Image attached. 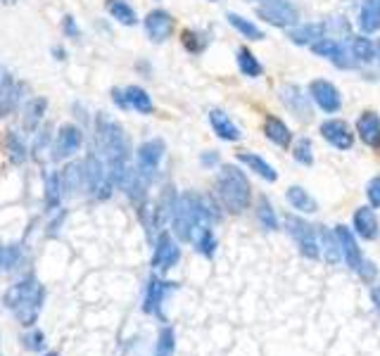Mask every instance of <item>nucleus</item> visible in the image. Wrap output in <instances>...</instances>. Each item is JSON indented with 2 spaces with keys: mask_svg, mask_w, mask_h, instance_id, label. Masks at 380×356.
I'll list each match as a JSON object with an SVG mask.
<instances>
[{
  "mask_svg": "<svg viewBox=\"0 0 380 356\" xmlns=\"http://www.w3.org/2000/svg\"><path fill=\"white\" fill-rule=\"evenodd\" d=\"M214 211L205 199L193 195V192H183L176 197L171 209V224L176 238L183 242H195L202 233L212 231Z\"/></svg>",
  "mask_w": 380,
  "mask_h": 356,
  "instance_id": "nucleus-1",
  "label": "nucleus"
},
{
  "mask_svg": "<svg viewBox=\"0 0 380 356\" xmlns=\"http://www.w3.org/2000/svg\"><path fill=\"white\" fill-rule=\"evenodd\" d=\"M46 292L33 276H26L17 281L12 288L5 292V306L15 313V318L22 325H33L38 320L41 306H43Z\"/></svg>",
  "mask_w": 380,
  "mask_h": 356,
  "instance_id": "nucleus-2",
  "label": "nucleus"
},
{
  "mask_svg": "<svg viewBox=\"0 0 380 356\" xmlns=\"http://www.w3.org/2000/svg\"><path fill=\"white\" fill-rule=\"evenodd\" d=\"M216 195L228 211L243 214L252 202V188L243 169L233 164H223L219 176H216Z\"/></svg>",
  "mask_w": 380,
  "mask_h": 356,
  "instance_id": "nucleus-3",
  "label": "nucleus"
},
{
  "mask_svg": "<svg viewBox=\"0 0 380 356\" xmlns=\"http://www.w3.org/2000/svg\"><path fill=\"white\" fill-rule=\"evenodd\" d=\"M83 167H86V190L97 199H107L112 195V188H115L107 162L93 150V152L86 157Z\"/></svg>",
  "mask_w": 380,
  "mask_h": 356,
  "instance_id": "nucleus-4",
  "label": "nucleus"
},
{
  "mask_svg": "<svg viewBox=\"0 0 380 356\" xmlns=\"http://www.w3.org/2000/svg\"><path fill=\"white\" fill-rule=\"evenodd\" d=\"M162 157H164V140L162 138L145 140L143 145L136 150V174L145 185H150L154 181Z\"/></svg>",
  "mask_w": 380,
  "mask_h": 356,
  "instance_id": "nucleus-5",
  "label": "nucleus"
},
{
  "mask_svg": "<svg viewBox=\"0 0 380 356\" xmlns=\"http://www.w3.org/2000/svg\"><path fill=\"white\" fill-rule=\"evenodd\" d=\"M285 226L295 245H297L300 254L307 256V259H319V231L314 226H309L305 219L292 216V214L285 216Z\"/></svg>",
  "mask_w": 380,
  "mask_h": 356,
  "instance_id": "nucleus-6",
  "label": "nucleus"
},
{
  "mask_svg": "<svg viewBox=\"0 0 380 356\" xmlns=\"http://www.w3.org/2000/svg\"><path fill=\"white\" fill-rule=\"evenodd\" d=\"M257 17L264 19L266 24H271V26L285 28L297 21V10H295L287 0H271V3L257 7Z\"/></svg>",
  "mask_w": 380,
  "mask_h": 356,
  "instance_id": "nucleus-7",
  "label": "nucleus"
},
{
  "mask_svg": "<svg viewBox=\"0 0 380 356\" xmlns=\"http://www.w3.org/2000/svg\"><path fill=\"white\" fill-rule=\"evenodd\" d=\"M312 53L323 57V60H330L337 69H354L357 67L354 55H352V53L347 55V48H344L342 43L335 41V38H323L319 43H314Z\"/></svg>",
  "mask_w": 380,
  "mask_h": 356,
  "instance_id": "nucleus-8",
  "label": "nucleus"
},
{
  "mask_svg": "<svg viewBox=\"0 0 380 356\" xmlns=\"http://www.w3.org/2000/svg\"><path fill=\"white\" fill-rule=\"evenodd\" d=\"M309 98H312L326 114H335L342 107L340 90L330 81H326V78H314V81L309 83Z\"/></svg>",
  "mask_w": 380,
  "mask_h": 356,
  "instance_id": "nucleus-9",
  "label": "nucleus"
},
{
  "mask_svg": "<svg viewBox=\"0 0 380 356\" xmlns=\"http://www.w3.org/2000/svg\"><path fill=\"white\" fill-rule=\"evenodd\" d=\"M181 259V247L169 233H159L157 242H154V254H152V268L164 273V271L174 268Z\"/></svg>",
  "mask_w": 380,
  "mask_h": 356,
  "instance_id": "nucleus-10",
  "label": "nucleus"
},
{
  "mask_svg": "<svg viewBox=\"0 0 380 356\" xmlns=\"http://www.w3.org/2000/svg\"><path fill=\"white\" fill-rule=\"evenodd\" d=\"M278 95H280V103H283L297 119H302V121L312 119L314 112H312V105H309V95L300 88V85H295V83L280 85Z\"/></svg>",
  "mask_w": 380,
  "mask_h": 356,
  "instance_id": "nucleus-11",
  "label": "nucleus"
},
{
  "mask_svg": "<svg viewBox=\"0 0 380 356\" xmlns=\"http://www.w3.org/2000/svg\"><path fill=\"white\" fill-rule=\"evenodd\" d=\"M83 145V131L76 124H65L60 128L58 138H55L53 157L55 159H67V157L76 155Z\"/></svg>",
  "mask_w": 380,
  "mask_h": 356,
  "instance_id": "nucleus-12",
  "label": "nucleus"
},
{
  "mask_svg": "<svg viewBox=\"0 0 380 356\" xmlns=\"http://www.w3.org/2000/svg\"><path fill=\"white\" fill-rule=\"evenodd\" d=\"M319 131L323 135V140H328L335 150H342L344 152V150L354 145V133H352V128L344 119H326Z\"/></svg>",
  "mask_w": 380,
  "mask_h": 356,
  "instance_id": "nucleus-13",
  "label": "nucleus"
},
{
  "mask_svg": "<svg viewBox=\"0 0 380 356\" xmlns=\"http://www.w3.org/2000/svg\"><path fill=\"white\" fill-rule=\"evenodd\" d=\"M143 24H145L147 38H150L152 43H164L167 38H171L176 21L167 10H152V12H147Z\"/></svg>",
  "mask_w": 380,
  "mask_h": 356,
  "instance_id": "nucleus-14",
  "label": "nucleus"
},
{
  "mask_svg": "<svg viewBox=\"0 0 380 356\" xmlns=\"http://www.w3.org/2000/svg\"><path fill=\"white\" fill-rule=\"evenodd\" d=\"M335 238H337V245H340L342 259L347 261V266L352 271H357L359 266H361L364 254H361V249H359V245H357L354 233H352L347 226H335Z\"/></svg>",
  "mask_w": 380,
  "mask_h": 356,
  "instance_id": "nucleus-15",
  "label": "nucleus"
},
{
  "mask_svg": "<svg viewBox=\"0 0 380 356\" xmlns=\"http://www.w3.org/2000/svg\"><path fill=\"white\" fill-rule=\"evenodd\" d=\"M357 133L364 145L371 150H380V117L373 110H364L357 119Z\"/></svg>",
  "mask_w": 380,
  "mask_h": 356,
  "instance_id": "nucleus-16",
  "label": "nucleus"
},
{
  "mask_svg": "<svg viewBox=\"0 0 380 356\" xmlns=\"http://www.w3.org/2000/svg\"><path fill=\"white\" fill-rule=\"evenodd\" d=\"M174 290H176V283L150 278V283H147V295H145V311L154 313V316H162V304H164V299L171 295Z\"/></svg>",
  "mask_w": 380,
  "mask_h": 356,
  "instance_id": "nucleus-17",
  "label": "nucleus"
},
{
  "mask_svg": "<svg viewBox=\"0 0 380 356\" xmlns=\"http://www.w3.org/2000/svg\"><path fill=\"white\" fill-rule=\"evenodd\" d=\"M209 124H212L214 133L219 135L221 140L238 142V140L243 138V133H241V128H238V124L223 110H216V107H214V110H209Z\"/></svg>",
  "mask_w": 380,
  "mask_h": 356,
  "instance_id": "nucleus-18",
  "label": "nucleus"
},
{
  "mask_svg": "<svg viewBox=\"0 0 380 356\" xmlns=\"http://www.w3.org/2000/svg\"><path fill=\"white\" fill-rule=\"evenodd\" d=\"M354 231L359 238L364 240H378L380 235V224L373 206H359L354 211Z\"/></svg>",
  "mask_w": 380,
  "mask_h": 356,
  "instance_id": "nucleus-19",
  "label": "nucleus"
},
{
  "mask_svg": "<svg viewBox=\"0 0 380 356\" xmlns=\"http://www.w3.org/2000/svg\"><path fill=\"white\" fill-rule=\"evenodd\" d=\"M287 38L292 43H297V46H314V43L326 38V24H323V21H312V24L292 26L290 31H287Z\"/></svg>",
  "mask_w": 380,
  "mask_h": 356,
  "instance_id": "nucleus-20",
  "label": "nucleus"
},
{
  "mask_svg": "<svg viewBox=\"0 0 380 356\" xmlns=\"http://www.w3.org/2000/svg\"><path fill=\"white\" fill-rule=\"evenodd\" d=\"M285 199L287 204L292 206V209H297L300 214H314L319 211V204H316V199L309 195V192L302 188V185H290L285 192Z\"/></svg>",
  "mask_w": 380,
  "mask_h": 356,
  "instance_id": "nucleus-21",
  "label": "nucleus"
},
{
  "mask_svg": "<svg viewBox=\"0 0 380 356\" xmlns=\"http://www.w3.org/2000/svg\"><path fill=\"white\" fill-rule=\"evenodd\" d=\"M359 28L364 33L380 31V0H364L359 12Z\"/></svg>",
  "mask_w": 380,
  "mask_h": 356,
  "instance_id": "nucleus-22",
  "label": "nucleus"
},
{
  "mask_svg": "<svg viewBox=\"0 0 380 356\" xmlns=\"http://www.w3.org/2000/svg\"><path fill=\"white\" fill-rule=\"evenodd\" d=\"M264 135L278 147H287V145H290V140H292L290 128H287L285 121H280L278 117H266L264 119Z\"/></svg>",
  "mask_w": 380,
  "mask_h": 356,
  "instance_id": "nucleus-23",
  "label": "nucleus"
},
{
  "mask_svg": "<svg viewBox=\"0 0 380 356\" xmlns=\"http://www.w3.org/2000/svg\"><path fill=\"white\" fill-rule=\"evenodd\" d=\"M62 188H65L69 195L86 188V167H83L81 162H72L62 171Z\"/></svg>",
  "mask_w": 380,
  "mask_h": 356,
  "instance_id": "nucleus-24",
  "label": "nucleus"
},
{
  "mask_svg": "<svg viewBox=\"0 0 380 356\" xmlns=\"http://www.w3.org/2000/svg\"><path fill=\"white\" fill-rule=\"evenodd\" d=\"M124 98H126L129 110H136L138 114H152L154 110L152 98L147 95V90L140 88V85H129V88H124Z\"/></svg>",
  "mask_w": 380,
  "mask_h": 356,
  "instance_id": "nucleus-25",
  "label": "nucleus"
},
{
  "mask_svg": "<svg viewBox=\"0 0 380 356\" xmlns=\"http://www.w3.org/2000/svg\"><path fill=\"white\" fill-rule=\"evenodd\" d=\"M238 159H241L245 167H250V171H255L259 178H264V181H269V183L278 181L276 169H273L269 162H264L259 155H255V152H241V155H238Z\"/></svg>",
  "mask_w": 380,
  "mask_h": 356,
  "instance_id": "nucleus-26",
  "label": "nucleus"
},
{
  "mask_svg": "<svg viewBox=\"0 0 380 356\" xmlns=\"http://www.w3.org/2000/svg\"><path fill=\"white\" fill-rule=\"evenodd\" d=\"M352 55H354L357 62L371 64L378 57V46L366 36H352Z\"/></svg>",
  "mask_w": 380,
  "mask_h": 356,
  "instance_id": "nucleus-27",
  "label": "nucleus"
},
{
  "mask_svg": "<svg viewBox=\"0 0 380 356\" xmlns=\"http://www.w3.org/2000/svg\"><path fill=\"white\" fill-rule=\"evenodd\" d=\"M238 69H241L243 76H248V78H257L264 74L262 62L257 60V55L252 53L250 48H238Z\"/></svg>",
  "mask_w": 380,
  "mask_h": 356,
  "instance_id": "nucleus-28",
  "label": "nucleus"
},
{
  "mask_svg": "<svg viewBox=\"0 0 380 356\" xmlns=\"http://www.w3.org/2000/svg\"><path fill=\"white\" fill-rule=\"evenodd\" d=\"M107 12L112 14V19H117L119 24H124V26H136L138 24L136 10H133L126 0H107Z\"/></svg>",
  "mask_w": 380,
  "mask_h": 356,
  "instance_id": "nucleus-29",
  "label": "nucleus"
},
{
  "mask_svg": "<svg viewBox=\"0 0 380 356\" xmlns=\"http://www.w3.org/2000/svg\"><path fill=\"white\" fill-rule=\"evenodd\" d=\"M226 19H228V24L233 26V28H238L245 38H252V41H264V31L259 28L255 21H250V19H245V17H241V14H236V12H228L226 14Z\"/></svg>",
  "mask_w": 380,
  "mask_h": 356,
  "instance_id": "nucleus-30",
  "label": "nucleus"
},
{
  "mask_svg": "<svg viewBox=\"0 0 380 356\" xmlns=\"http://www.w3.org/2000/svg\"><path fill=\"white\" fill-rule=\"evenodd\" d=\"M316 231H319V245H323V252H326V261L337 263L342 254H340V245H337L335 231L328 233V228H323V226H316Z\"/></svg>",
  "mask_w": 380,
  "mask_h": 356,
  "instance_id": "nucleus-31",
  "label": "nucleus"
},
{
  "mask_svg": "<svg viewBox=\"0 0 380 356\" xmlns=\"http://www.w3.org/2000/svg\"><path fill=\"white\" fill-rule=\"evenodd\" d=\"M257 221H259V226H262L264 231H276V228H278L276 211H273L269 197H259V202H257Z\"/></svg>",
  "mask_w": 380,
  "mask_h": 356,
  "instance_id": "nucleus-32",
  "label": "nucleus"
},
{
  "mask_svg": "<svg viewBox=\"0 0 380 356\" xmlns=\"http://www.w3.org/2000/svg\"><path fill=\"white\" fill-rule=\"evenodd\" d=\"M292 157L295 162L302 164V167H312L314 164V155H312V140L309 138H300L292 147Z\"/></svg>",
  "mask_w": 380,
  "mask_h": 356,
  "instance_id": "nucleus-33",
  "label": "nucleus"
},
{
  "mask_svg": "<svg viewBox=\"0 0 380 356\" xmlns=\"http://www.w3.org/2000/svg\"><path fill=\"white\" fill-rule=\"evenodd\" d=\"M62 176L53 174L48 176V183H46V202L48 206H58L60 204V197H62Z\"/></svg>",
  "mask_w": 380,
  "mask_h": 356,
  "instance_id": "nucleus-34",
  "label": "nucleus"
},
{
  "mask_svg": "<svg viewBox=\"0 0 380 356\" xmlns=\"http://www.w3.org/2000/svg\"><path fill=\"white\" fill-rule=\"evenodd\" d=\"M19 259H22V252H19V247L10 245V247H3L0 245V271H10L15 268Z\"/></svg>",
  "mask_w": 380,
  "mask_h": 356,
  "instance_id": "nucleus-35",
  "label": "nucleus"
},
{
  "mask_svg": "<svg viewBox=\"0 0 380 356\" xmlns=\"http://www.w3.org/2000/svg\"><path fill=\"white\" fill-rule=\"evenodd\" d=\"M174 347H176L174 330H171V328H162V333H159V337H157V352H154V354L171 356L174 354Z\"/></svg>",
  "mask_w": 380,
  "mask_h": 356,
  "instance_id": "nucleus-36",
  "label": "nucleus"
},
{
  "mask_svg": "<svg viewBox=\"0 0 380 356\" xmlns=\"http://www.w3.org/2000/svg\"><path fill=\"white\" fill-rule=\"evenodd\" d=\"M43 112H46V100H31L29 107H26V126L36 128Z\"/></svg>",
  "mask_w": 380,
  "mask_h": 356,
  "instance_id": "nucleus-37",
  "label": "nucleus"
},
{
  "mask_svg": "<svg viewBox=\"0 0 380 356\" xmlns=\"http://www.w3.org/2000/svg\"><path fill=\"white\" fill-rule=\"evenodd\" d=\"M193 245H195V249H198L200 254H205V256H214V252H216V238H214L212 231L202 233L200 238L193 242Z\"/></svg>",
  "mask_w": 380,
  "mask_h": 356,
  "instance_id": "nucleus-38",
  "label": "nucleus"
},
{
  "mask_svg": "<svg viewBox=\"0 0 380 356\" xmlns=\"http://www.w3.org/2000/svg\"><path fill=\"white\" fill-rule=\"evenodd\" d=\"M202 36L198 31H183V46H186L190 53H202L207 46V41H200Z\"/></svg>",
  "mask_w": 380,
  "mask_h": 356,
  "instance_id": "nucleus-39",
  "label": "nucleus"
},
{
  "mask_svg": "<svg viewBox=\"0 0 380 356\" xmlns=\"http://www.w3.org/2000/svg\"><path fill=\"white\" fill-rule=\"evenodd\" d=\"M366 197L373 209H380V176H373L369 185H366Z\"/></svg>",
  "mask_w": 380,
  "mask_h": 356,
  "instance_id": "nucleus-40",
  "label": "nucleus"
},
{
  "mask_svg": "<svg viewBox=\"0 0 380 356\" xmlns=\"http://www.w3.org/2000/svg\"><path fill=\"white\" fill-rule=\"evenodd\" d=\"M24 342H26V349H43V345H46V335L41 333V330H33V333L26 335Z\"/></svg>",
  "mask_w": 380,
  "mask_h": 356,
  "instance_id": "nucleus-41",
  "label": "nucleus"
},
{
  "mask_svg": "<svg viewBox=\"0 0 380 356\" xmlns=\"http://www.w3.org/2000/svg\"><path fill=\"white\" fill-rule=\"evenodd\" d=\"M357 271H359V276H361L364 281H369V283L373 281V278L378 276V268H376V263H373V261H369V259H364V261H361V266H359Z\"/></svg>",
  "mask_w": 380,
  "mask_h": 356,
  "instance_id": "nucleus-42",
  "label": "nucleus"
},
{
  "mask_svg": "<svg viewBox=\"0 0 380 356\" xmlns=\"http://www.w3.org/2000/svg\"><path fill=\"white\" fill-rule=\"evenodd\" d=\"M65 33L69 36V38H74V41L81 36V31H79V26H76L74 17H65Z\"/></svg>",
  "mask_w": 380,
  "mask_h": 356,
  "instance_id": "nucleus-43",
  "label": "nucleus"
},
{
  "mask_svg": "<svg viewBox=\"0 0 380 356\" xmlns=\"http://www.w3.org/2000/svg\"><path fill=\"white\" fill-rule=\"evenodd\" d=\"M200 162L205 164V167H214V164H219V155H216V152H205L200 157Z\"/></svg>",
  "mask_w": 380,
  "mask_h": 356,
  "instance_id": "nucleus-44",
  "label": "nucleus"
},
{
  "mask_svg": "<svg viewBox=\"0 0 380 356\" xmlns=\"http://www.w3.org/2000/svg\"><path fill=\"white\" fill-rule=\"evenodd\" d=\"M112 100L122 107V110H129V105H126V98H124V90H112Z\"/></svg>",
  "mask_w": 380,
  "mask_h": 356,
  "instance_id": "nucleus-45",
  "label": "nucleus"
},
{
  "mask_svg": "<svg viewBox=\"0 0 380 356\" xmlns=\"http://www.w3.org/2000/svg\"><path fill=\"white\" fill-rule=\"evenodd\" d=\"M371 297H373V304H376V306H378V311H380V288L373 290V292H371Z\"/></svg>",
  "mask_w": 380,
  "mask_h": 356,
  "instance_id": "nucleus-46",
  "label": "nucleus"
},
{
  "mask_svg": "<svg viewBox=\"0 0 380 356\" xmlns=\"http://www.w3.org/2000/svg\"><path fill=\"white\" fill-rule=\"evenodd\" d=\"M3 3H5V5H15L17 0H3Z\"/></svg>",
  "mask_w": 380,
  "mask_h": 356,
  "instance_id": "nucleus-47",
  "label": "nucleus"
},
{
  "mask_svg": "<svg viewBox=\"0 0 380 356\" xmlns=\"http://www.w3.org/2000/svg\"><path fill=\"white\" fill-rule=\"evenodd\" d=\"M255 3H259V5H266V3H271V0H255Z\"/></svg>",
  "mask_w": 380,
  "mask_h": 356,
  "instance_id": "nucleus-48",
  "label": "nucleus"
},
{
  "mask_svg": "<svg viewBox=\"0 0 380 356\" xmlns=\"http://www.w3.org/2000/svg\"><path fill=\"white\" fill-rule=\"evenodd\" d=\"M378 60H380V43H378Z\"/></svg>",
  "mask_w": 380,
  "mask_h": 356,
  "instance_id": "nucleus-49",
  "label": "nucleus"
},
{
  "mask_svg": "<svg viewBox=\"0 0 380 356\" xmlns=\"http://www.w3.org/2000/svg\"><path fill=\"white\" fill-rule=\"evenodd\" d=\"M46 356H58V354H46Z\"/></svg>",
  "mask_w": 380,
  "mask_h": 356,
  "instance_id": "nucleus-50",
  "label": "nucleus"
},
{
  "mask_svg": "<svg viewBox=\"0 0 380 356\" xmlns=\"http://www.w3.org/2000/svg\"><path fill=\"white\" fill-rule=\"evenodd\" d=\"M154 356H159V354H154Z\"/></svg>",
  "mask_w": 380,
  "mask_h": 356,
  "instance_id": "nucleus-51",
  "label": "nucleus"
},
{
  "mask_svg": "<svg viewBox=\"0 0 380 356\" xmlns=\"http://www.w3.org/2000/svg\"><path fill=\"white\" fill-rule=\"evenodd\" d=\"M212 3H214V0H212Z\"/></svg>",
  "mask_w": 380,
  "mask_h": 356,
  "instance_id": "nucleus-52",
  "label": "nucleus"
}]
</instances>
